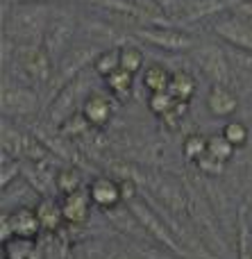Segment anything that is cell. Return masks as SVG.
<instances>
[{"instance_id":"cell-24","label":"cell","mask_w":252,"mask_h":259,"mask_svg":"<svg viewBox=\"0 0 252 259\" xmlns=\"http://www.w3.org/2000/svg\"><path fill=\"white\" fill-rule=\"evenodd\" d=\"M121 68V48H105L93 62V71L100 77H109Z\"/></svg>"},{"instance_id":"cell-12","label":"cell","mask_w":252,"mask_h":259,"mask_svg":"<svg viewBox=\"0 0 252 259\" xmlns=\"http://www.w3.org/2000/svg\"><path fill=\"white\" fill-rule=\"evenodd\" d=\"M89 196H91V202H93L98 209L103 211H112V209H118V205L123 202V196H121V182L109 175H98L89 182Z\"/></svg>"},{"instance_id":"cell-7","label":"cell","mask_w":252,"mask_h":259,"mask_svg":"<svg viewBox=\"0 0 252 259\" xmlns=\"http://www.w3.org/2000/svg\"><path fill=\"white\" fill-rule=\"evenodd\" d=\"M73 34H75V21H73L71 14H57V16L50 18L48 30H45L43 36V48L55 59V64L73 46Z\"/></svg>"},{"instance_id":"cell-17","label":"cell","mask_w":252,"mask_h":259,"mask_svg":"<svg viewBox=\"0 0 252 259\" xmlns=\"http://www.w3.org/2000/svg\"><path fill=\"white\" fill-rule=\"evenodd\" d=\"M34 211H36V216H39L41 230L48 232V234H57L59 230L66 225V221H64V211H62V202L53 200V198L43 196L34 205Z\"/></svg>"},{"instance_id":"cell-19","label":"cell","mask_w":252,"mask_h":259,"mask_svg":"<svg viewBox=\"0 0 252 259\" xmlns=\"http://www.w3.org/2000/svg\"><path fill=\"white\" fill-rule=\"evenodd\" d=\"M9 259H39V248H36V239H21L14 237L7 243H3V250Z\"/></svg>"},{"instance_id":"cell-16","label":"cell","mask_w":252,"mask_h":259,"mask_svg":"<svg viewBox=\"0 0 252 259\" xmlns=\"http://www.w3.org/2000/svg\"><path fill=\"white\" fill-rule=\"evenodd\" d=\"M9 225H12L14 237H21V239H36L43 232L34 207H27V205L9 211Z\"/></svg>"},{"instance_id":"cell-18","label":"cell","mask_w":252,"mask_h":259,"mask_svg":"<svg viewBox=\"0 0 252 259\" xmlns=\"http://www.w3.org/2000/svg\"><path fill=\"white\" fill-rule=\"evenodd\" d=\"M173 80V73L168 71L164 64H150L143 71V87L148 94H157V91H168Z\"/></svg>"},{"instance_id":"cell-25","label":"cell","mask_w":252,"mask_h":259,"mask_svg":"<svg viewBox=\"0 0 252 259\" xmlns=\"http://www.w3.org/2000/svg\"><path fill=\"white\" fill-rule=\"evenodd\" d=\"M236 257L252 259V230L245 221V211H239V223H236Z\"/></svg>"},{"instance_id":"cell-22","label":"cell","mask_w":252,"mask_h":259,"mask_svg":"<svg viewBox=\"0 0 252 259\" xmlns=\"http://www.w3.org/2000/svg\"><path fill=\"white\" fill-rule=\"evenodd\" d=\"M105 84H107V89L116 98H127L132 94V89H134V73L125 71V68H118L116 73L105 77Z\"/></svg>"},{"instance_id":"cell-30","label":"cell","mask_w":252,"mask_h":259,"mask_svg":"<svg viewBox=\"0 0 252 259\" xmlns=\"http://www.w3.org/2000/svg\"><path fill=\"white\" fill-rule=\"evenodd\" d=\"M221 132L225 134V139L234 148H243L245 143H248V139H250L248 125H245V123H241V121H227L225 125H223Z\"/></svg>"},{"instance_id":"cell-35","label":"cell","mask_w":252,"mask_h":259,"mask_svg":"<svg viewBox=\"0 0 252 259\" xmlns=\"http://www.w3.org/2000/svg\"><path fill=\"white\" fill-rule=\"evenodd\" d=\"M14 239L12 225H9V211H0V243H7Z\"/></svg>"},{"instance_id":"cell-20","label":"cell","mask_w":252,"mask_h":259,"mask_svg":"<svg viewBox=\"0 0 252 259\" xmlns=\"http://www.w3.org/2000/svg\"><path fill=\"white\" fill-rule=\"evenodd\" d=\"M168 91L173 94V98H175L177 103H191V98H193V94H195L193 75H191L189 71H175Z\"/></svg>"},{"instance_id":"cell-10","label":"cell","mask_w":252,"mask_h":259,"mask_svg":"<svg viewBox=\"0 0 252 259\" xmlns=\"http://www.w3.org/2000/svg\"><path fill=\"white\" fill-rule=\"evenodd\" d=\"M127 207H130L132 216L139 221L141 228H145V232L153 234V237L157 239L162 246L171 248V250H175V252H182V248H180V243H177V239L171 234V228H166V225L162 223V219H159V216H155V211L150 209L145 202H141L139 198H134L132 202H127Z\"/></svg>"},{"instance_id":"cell-11","label":"cell","mask_w":252,"mask_h":259,"mask_svg":"<svg viewBox=\"0 0 252 259\" xmlns=\"http://www.w3.org/2000/svg\"><path fill=\"white\" fill-rule=\"evenodd\" d=\"M80 89H82V80L77 77L71 84H66L64 89L57 91L53 105H50V123L53 125L59 127L68 116H73V114H77L82 109L84 98H80Z\"/></svg>"},{"instance_id":"cell-4","label":"cell","mask_w":252,"mask_h":259,"mask_svg":"<svg viewBox=\"0 0 252 259\" xmlns=\"http://www.w3.org/2000/svg\"><path fill=\"white\" fill-rule=\"evenodd\" d=\"M0 112L5 118H27L39 112V96L32 87L3 82L0 89Z\"/></svg>"},{"instance_id":"cell-29","label":"cell","mask_w":252,"mask_h":259,"mask_svg":"<svg viewBox=\"0 0 252 259\" xmlns=\"http://www.w3.org/2000/svg\"><path fill=\"white\" fill-rule=\"evenodd\" d=\"M177 105V100L173 98L171 91H157V94H150L148 98V109L155 114V116H166L168 112H173Z\"/></svg>"},{"instance_id":"cell-37","label":"cell","mask_w":252,"mask_h":259,"mask_svg":"<svg viewBox=\"0 0 252 259\" xmlns=\"http://www.w3.org/2000/svg\"><path fill=\"white\" fill-rule=\"evenodd\" d=\"M0 259H9L7 255H5V252H0Z\"/></svg>"},{"instance_id":"cell-9","label":"cell","mask_w":252,"mask_h":259,"mask_svg":"<svg viewBox=\"0 0 252 259\" xmlns=\"http://www.w3.org/2000/svg\"><path fill=\"white\" fill-rule=\"evenodd\" d=\"M141 182L148 187V191L157 198L162 205H166L171 211H184L186 209V196L182 187L175 180L166 178L162 173H141Z\"/></svg>"},{"instance_id":"cell-15","label":"cell","mask_w":252,"mask_h":259,"mask_svg":"<svg viewBox=\"0 0 252 259\" xmlns=\"http://www.w3.org/2000/svg\"><path fill=\"white\" fill-rule=\"evenodd\" d=\"M80 112L84 114V118L95 130H100V127H105L109 121H112V114H114L112 98H109V96H105V94H98V91L86 94Z\"/></svg>"},{"instance_id":"cell-31","label":"cell","mask_w":252,"mask_h":259,"mask_svg":"<svg viewBox=\"0 0 252 259\" xmlns=\"http://www.w3.org/2000/svg\"><path fill=\"white\" fill-rule=\"evenodd\" d=\"M121 68L130 73H139L143 68V53L136 46H121Z\"/></svg>"},{"instance_id":"cell-23","label":"cell","mask_w":252,"mask_h":259,"mask_svg":"<svg viewBox=\"0 0 252 259\" xmlns=\"http://www.w3.org/2000/svg\"><path fill=\"white\" fill-rule=\"evenodd\" d=\"M23 139L25 132L12 127V125H3V139H0V146H3V155L9 159H21L23 155Z\"/></svg>"},{"instance_id":"cell-3","label":"cell","mask_w":252,"mask_h":259,"mask_svg":"<svg viewBox=\"0 0 252 259\" xmlns=\"http://www.w3.org/2000/svg\"><path fill=\"white\" fill-rule=\"evenodd\" d=\"M16 64L23 75L32 84H50L55 75V59L48 55L43 46H16Z\"/></svg>"},{"instance_id":"cell-5","label":"cell","mask_w":252,"mask_h":259,"mask_svg":"<svg viewBox=\"0 0 252 259\" xmlns=\"http://www.w3.org/2000/svg\"><path fill=\"white\" fill-rule=\"evenodd\" d=\"M134 34L141 41L150 44L153 48L168 50V53H186L195 48V41L189 32L177 30V27H164V25H139Z\"/></svg>"},{"instance_id":"cell-13","label":"cell","mask_w":252,"mask_h":259,"mask_svg":"<svg viewBox=\"0 0 252 259\" xmlns=\"http://www.w3.org/2000/svg\"><path fill=\"white\" fill-rule=\"evenodd\" d=\"M62 211H64V221L66 225L71 228H80L89 221V214H91V196H89V189H80L75 193H66L62 196Z\"/></svg>"},{"instance_id":"cell-34","label":"cell","mask_w":252,"mask_h":259,"mask_svg":"<svg viewBox=\"0 0 252 259\" xmlns=\"http://www.w3.org/2000/svg\"><path fill=\"white\" fill-rule=\"evenodd\" d=\"M121 182V196H123V202H132L134 198H139V193H136V180L134 178H121L118 180Z\"/></svg>"},{"instance_id":"cell-1","label":"cell","mask_w":252,"mask_h":259,"mask_svg":"<svg viewBox=\"0 0 252 259\" xmlns=\"http://www.w3.org/2000/svg\"><path fill=\"white\" fill-rule=\"evenodd\" d=\"M50 18L45 0H18L3 18V36H9L16 46H43Z\"/></svg>"},{"instance_id":"cell-36","label":"cell","mask_w":252,"mask_h":259,"mask_svg":"<svg viewBox=\"0 0 252 259\" xmlns=\"http://www.w3.org/2000/svg\"><path fill=\"white\" fill-rule=\"evenodd\" d=\"M239 16H243L245 21L252 25V3H241V5H236V9H234Z\"/></svg>"},{"instance_id":"cell-21","label":"cell","mask_w":252,"mask_h":259,"mask_svg":"<svg viewBox=\"0 0 252 259\" xmlns=\"http://www.w3.org/2000/svg\"><path fill=\"white\" fill-rule=\"evenodd\" d=\"M55 189H57L62 196H66V193H75L80 191L82 187V175L77 168H73V166H64V168H59L57 173H55Z\"/></svg>"},{"instance_id":"cell-14","label":"cell","mask_w":252,"mask_h":259,"mask_svg":"<svg viewBox=\"0 0 252 259\" xmlns=\"http://www.w3.org/2000/svg\"><path fill=\"white\" fill-rule=\"evenodd\" d=\"M207 109L216 118H230L239 112V98L227 84H212L207 94Z\"/></svg>"},{"instance_id":"cell-8","label":"cell","mask_w":252,"mask_h":259,"mask_svg":"<svg viewBox=\"0 0 252 259\" xmlns=\"http://www.w3.org/2000/svg\"><path fill=\"white\" fill-rule=\"evenodd\" d=\"M193 59L200 71L212 80V84H230V55L216 46H200L193 48Z\"/></svg>"},{"instance_id":"cell-33","label":"cell","mask_w":252,"mask_h":259,"mask_svg":"<svg viewBox=\"0 0 252 259\" xmlns=\"http://www.w3.org/2000/svg\"><path fill=\"white\" fill-rule=\"evenodd\" d=\"M195 168H198L200 173H205V175H221L223 168H225V161L216 159V157H212L207 152L205 157H200V159L195 161Z\"/></svg>"},{"instance_id":"cell-28","label":"cell","mask_w":252,"mask_h":259,"mask_svg":"<svg viewBox=\"0 0 252 259\" xmlns=\"http://www.w3.org/2000/svg\"><path fill=\"white\" fill-rule=\"evenodd\" d=\"M234 150L236 148L232 146L230 141H227L225 139V134H212V137H209V143H207V152L212 157H216V159H221V161H230L232 157H234Z\"/></svg>"},{"instance_id":"cell-26","label":"cell","mask_w":252,"mask_h":259,"mask_svg":"<svg viewBox=\"0 0 252 259\" xmlns=\"http://www.w3.org/2000/svg\"><path fill=\"white\" fill-rule=\"evenodd\" d=\"M89 130H95V127L86 121L84 114L77 112V114H73V116H68L66 121L59 125V134L66 139H77V137H84Z\"/></svg>"},{"instance_id":"cell-6","label":"cell","mask_w":252,"mask_h":259,"mask_svg":"<svg viewBox=\"0 0 252 259\" xmlns=\"http://www.w3.org/2000/svg\"><path fill=\"white\" fill-rule=\"evenodd\" d=\"M212 30H214V34L221 41H225L230 48L250 50L252 53V25L243 16H239L236 12L221 14V16L214 21Z\"/></svg>"},{"instance_id":"cell-27","label":"cell","mask_w":252,"mask_h":259,"mask_svg":"<svg viewBox=\"0 0 252 259\" xmlns=\"http://www.w3.org/2000/svg\"><path fill=\"white\" fill-rule=\"evenodd\" d=\"M207 143H209V137H205V134H198V132L189 134L184 139V143H182V155L195 164L200 157L207 155Z\"/></svg>"},{"instance_id":"cell-2","label":"cell","mask_w":252,"mask_h":259,"mask_svg":"<svg viewBox=\"0 0 252 259\" xmlns=\"http://www.w3.org/2000/svg\"><path fill=\"white\" fill-rule=\"evenodd\" d=\"M100 50L103 48L95 46V44L71 46V48L66 50V55L55 64V75H53V80H50V87H53L55 91H59V89H64L66 84H71L73 80H77V77L82 75V71H84L89 64L93 66V62H95V57L100 55Z\"/></svg>"},{"instance_id":"cell-32","label":"cell","mask_w":252,"mask_h":259,"mask_svg":"<svg viewBox=\"0 0 252 259\" xmlns=\"http://www.w3.org/2000/svg\"><path fill=\"white\" fill-rule=\"evenodd\" d=\"M21 173V159H9V157H3V166H0V189L7 191L12 187V182L18 178Z\"/></svg>"}]
</instances>
